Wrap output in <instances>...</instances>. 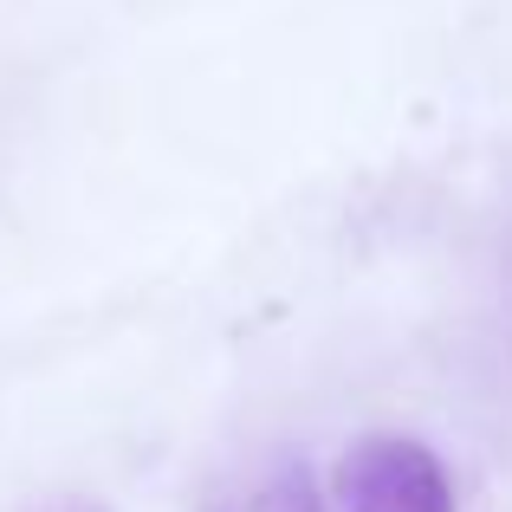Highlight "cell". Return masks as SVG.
I'll return each instance as SVG.
<instances>
[{
  "mask_svg": "<svg viewBox=\"0 0 512 512\" xmlns=\"http://www.w3.org/2000/svg\"><path fill=\"white\" fill-rule=\"evenodd\" d=\"M39 512H98V506H85V500H59V506H39Z\"/></svg>",
  "mask_w": 512,
  "mask_h": 512,
  "instance_id": "obj_3",
  "label": "cell"
},
{
  "mask_svg": "<svg viewBox=\"0 0 512 512\" xmlns=\"http://www.w3.org/2000/svg\"><path fill=\"white\" fill-rule=\"evenodd\" d=\"M201 512H338V506H331V487L312 474L305 454H260V461L234 467L201 500Z\"/></svg>",
  "mask_w": 512,
  "mask_h": 512,
  "instance_id": "obj_2",
  "label": "cell"
},
{
  "mask_svg": "<svg viewBox=\"0 0 512 512\" xmlns=\"http://www.w3.org/2000/svg\"><path fill=\"white\" fill-rule=\"evenodd\" d=\"M338 512H461L454 474L415 435H357L331 474Z\"/></svg>",
  "mask_w": 512,
  "mask_h": 512,
  "instance_id": "obj_1",
  "label": "cell"
}]
</instances>
